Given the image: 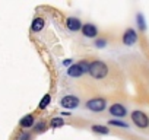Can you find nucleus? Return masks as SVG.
Returning <instances> with one entry per match:
<instances>
[{
    "instance_id": "f257e3e1",
    "label": "nucleus",
    "mask_w": 149,
    "mask_h": 140,
    "mask_svg": "<svg viewBox=\"0 0 149 140\" xmlns=\"http://www.w3.org/2000/svg\"><path fill=\"white\" fill-rule=\"evenodd\" d=\"M110 73V67L105 61L102 60H94L89 63V70H88V75L92 78V79H97V80H102L108 76Z\"/></svg>"
},
{
    "instance_id": "f03ea898",
    "label": "nucleus",
    "mask_w": 149,
    "mask_h": 140,
    "mask_svg": "<svg viewBox=\"0 0 149 140\" xmlns=\"http://www.w3.org/2000/svg\"><path fill=\"white\" fill-rule=\"evenodd\" d=\"M89 63H91V61H86V60H82V61H79V63H73L70 67H67V76L74 78V79L82 78L85 73H88Z\"/></svg>"
},
{
    "instance_id": "7ed1b4c3",
    "label": "nucleus",
    "mask_w": 149,
    "mask_h": 140,
    "mask_svg": "<svg viewBox=\"0 0 149 140\" xmlns=\"http://www.w3.org/2000/svg\"><path fill=\"white\" fill-rule=\"evenodd\" d=\"M85 108L92 111V112H102L107 110V99L102 96H95L91 98L85 102Z\"/></svg>"
},
{
    "instance_id": "20e7f679",
    "label": "nucleus",
    "mask_w": 149,
    "mask_h": 140,
    "mask_svg": "<svg viewBox=\"0 0 149 140\" xmlns=\"http://www.w3.org/2000/svg\"><path fill=\"white\" fill-rule=\"evenodd\" d=\"M130 118L133 121V124L139 128H148L149 127V115L140 110H134L130 114Z\"/></svg>"
},
{
    "instance_id": "39448f33",
    "label": "nucleus",
    "mask_w": 149,
    "mask_h": 140,
    "mask_svg": "<svg viewBox=\"0 0 149 140\" xmlns=\"http://www.w3.org/2000/svg\"><path fill=\"white\" fill-rule=\"evenodd\" d=\"M60 105L66 110H74L81 105V98L76 95H64L60 99Z\"/></svg>"
},
{
    "instance_id": "423d86ee",
    "label": "nucleus",
    "mask_w": 149,
    "mask_h": 140,
    "mask_svg": "<svg viewBox=\"0 0 149 140\" xmlns=\"http://www.w3.org/2000/svg\"><path fill=\"white\" fill-rule=\"evenodd\" d=\"M108 112L111 117H116V120H121L124 117H127V108L120 104V102H114L108 107Z\"/></svg>"
},
{
    "instance_id": "0eeeda50",
    "label": "nucleus",
    "mask_w": 149,
    "mask_h": 140,
    "mask_svg": "<svg viewBox=\"0 0 149 140\" xmlns=\"http://www.w3.org/2000/svg\"><path fill=\"white\" fill-rule=\"evenodd\" d=\"M137 40H139V35H137V32H136L133 28H127V29L123 32V35H121V42H123L126 47L134 45V44L137 42Z\"/></svg>"
},
{
    "instance_id": "6e6552de",
    "label": "nucleus",
    "mask_w": 149,
    "mask_h": 140,
    "mask_svg": "<svg viewBox=\"0 0 149 140\" xmlns=\"http://www.w3.org/2000/svg\"><path fill=\"white\" fill-rule=\"evenodd\" d=\"M82 26H84V24H82V21H81L79 18L69 16V18L66 19V28H67L69 31H72V32H78V31H81Z\"/></svg>"
},
{
    "instance_id": "1a4fd4ad",
    "label": "nucleus",
    "mask_w": 149,
    "mask_h": 140,
    "mask_svg": "<svg viewBox=\"0 0 149 140\" xmlns=\"http://www.w3.org/2000/svg\"><path fill=\"white\" fill-rule=\"evenodd\" d=\"M81 32H82V35H84L85 38H95V40H97V37H98V28H97L94 24H91V22L84 24Z\"/></svg>"
},
{
    "instance_id": "9d476101",
    "label": "nucleus",
    "mask_w": 149,
    "mask_h": 140,
    "mask_svg": "<svg viewBox=\"0 0 149 140\" xmlns=\"http://www.w3.org/2000/svg\"><path fill=\"white\" fill-rule=\"evenodd\" d=\"M45 26V19L41 18V16H37L35 19H32V24H31V31L32 32H41Z\"/></svg>"
},
{
    "instance_id": "9b49d317",
    "label": "nucleus",
    "mask_w": 149,
    "mask_h": 140,
    "mask_svg": "<svg viewBox=\"0 0 149 140\" xmlns=\"http://www.w3.org/2000/svg\"><path fill=\"white\" fill-rule=\"evenodd\" d=\"M19 124H21L22 128H31V127L35 125V118H34L32 114H28V115L22 117V120L19 121Z\"/></svg>"
},
{
    "instance_id": "f8f14e48",
    "label": "nucleus",
    "mask_w": 149,
    "mask_h": 140,
    "mask_svg": "<svg viewBox=\"0 0 149 140\" xmlns=\"http://www.w3.org/2000/svg\"><path fill=\"white\" fill-rule=\"evenodd\" d=\"M91 130L97 134H108L110 133V128L102 124H94V125H91Z\"/></svg>"
},
{
    "instance_id": "ddd939ff",
    "label": "nucleus",
    "mask_w": 149,
    "mask_h": 140,
    "mask_svg": "<svg viewBox=\"0 0 149 140\" xmlns=\"http://www.w3.org/2000/svg\"><path fill=\"white\" fill-rule=\"evenodd\" d=\"M50 102H51V95L50 94H45L42 96V99L40 101V104H38V110H45L50 105Z\"/></svg>"
},
{
    "instance_id": "4468645a",
    "label": "nucleus",
    "mask_w": 149,
    "mask_h": 140,
    "mask_svg": "<svg viewBox=\"0 0 149 140\" xmlns=\"http://www.w3.org/2000/svg\"><path fill=\"white\" fill-rule=\"evenodd\" d=\"M108 124H110V125H114V127H120V128H129V123L121 121V120H116V118L110 120Z\"/></svg>"
},
{
    "instance_id": "2eb2a0df",
    "label": "nucleus",
    "mask_w": 149,
    "mask_h": 140,
    "mask_svg": "<svg viewBox=\"0 0 149 140\" xmlns=\"http://www.w3.org/2000/svg\"><path fill=\"white\" fill-rule=\"evenodd\" d=\"M136 22H137V26H139L140 31H146V21H145V18H143L142 13H137L136 15Z\"/></svg>"
},
{
    "instance_id": "dca6fc26",
    "label": "nucleus",
    "mask_w": 149,
    "mask_h": 140,
    "mask_svg": "<svg viewBox=\"0 0 149 140\" xmlns=\"http://www.w3.org/2000/svg\"><path fill=\"white\" fill-rule=\"evenodd\" d=\"M61 125H64V120H63L61 117H54V118L50 121V127H51V128H58V127H61Z\"/></svg>"
},
{
    "instance_id": "f3484780",
    "label": "nucleus",
    "mask_w": 149,
    "mask_h": 140,
    "mask_svg": "<svg viewBox=\"0 0 149 140\" xmlns=\"http://www.w3.org/2000/svg\"><path fill=\"white\" fill-rule=\"evenodd\" d=\"M45 128H47V124L44 121H38L34 125V131L35 133H42V131H45Z\"/></svg>"
},
{
    "instance_id": "a211bd4d",
    "label": "nucleus",
    "mask_w": 149,
    "mask_h": 140,
    "mask_svg": "<svg viewBox=\"0 0 149 140\" xmlns=\"http://www.w3.org/2000/svg\"><path fill=\"white\" fill-rule=\"evenodd\" d=\"M107 44H108V42H107V40H105V38H97L94 45H95L97 48H105V47H107Z\"/></svg>"
},
{
    "instance_id": "6ab92c4d",
    "label": "nucleus",
    "mask_w": 149,
    "mask_h": 140,
    "mask_svg": "<svg viewBox=\"0 0 149 140\" xmlns=\"http://www.w3.org/2000/svg\"><path fill=\"white\" fill-rule=\"evenodd\" d=\"M18 140H31V134L26 133V131H22V133L18 136Z\"/></svg>"
},
{
    "instance_id": "aec40b11",
    "label": "nucleus",
    "mask_w": 149,
    "mask_h": 140,
    "mask_svg": "<svg viewBox=\"0 0 149 140\" xmlns=\"http://www.w3.org/2000/svg\"><path fill=\"white\" fill-rule=\"evenodd\" d=\"M72 63H73V60H72V58H67V60H64V61H63V64H64V66H69V67L72 66Z\"/></svg>"
}]
</instances>
